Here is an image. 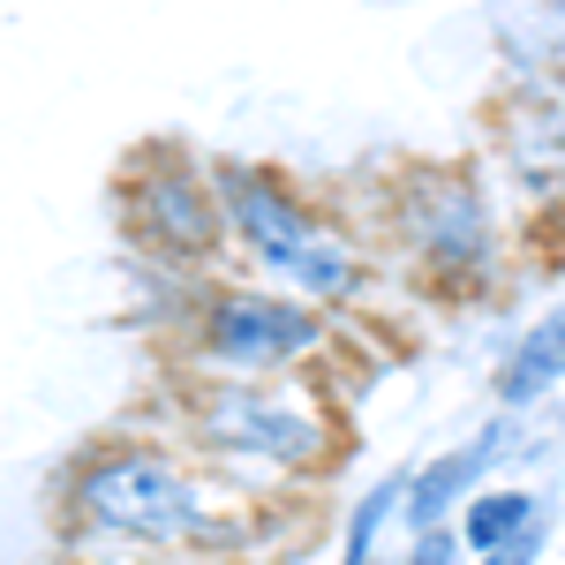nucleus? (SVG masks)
Listing matches in <instances>:
<instances>
[{"label": "nucleus", "instance_id": "obj_13", "mask_svg": "<svg viewBox=\"0 0 565 565\" xmlns=\"http://www.w3.org/2000/svg\"><path fill=\"white\" fill-rule=\"evenodd\" d=\"M61 565H174V558H136V551H68Z\"/></svg>", "mask_w": 565, "mask_h": 565}, {"label": "nucleus", "instance_id": "obj_8", "mask_svg": "<svg viewBox=\"0 0 565 565\" xmlns=\"http://www.w3.org/2000/svg\"><path fill=\"white\" fill-rule=\"evenodd\" d=\"M558 385H565V302H551L513 348L498 354V370H490V399H498V415L521 423V415H535Z\"/></svg>", "mask_w": 565, "mask_h": 565}, {"label": "nucleus", "instance_id": "obj_4", "mask_svg": "<svg viewBox=\"0 0 565 565\" xmlns=\"http://www.w3.org/2000/svg\"><path fill=\"white\" fill-rule=\"evenodd\" d=\"M167 340H174L181 377L287 385V377H317L340 354V324L324 309L249 279V271H226V279H204L189 295V309H181V324Z\"/></svg>", "mask_w": 565, "mask_h": 565}, {"label": "nucleus", "instance_id": "obj_10", "mask_svg": "<svg viewBox=\"0 0 565 565\" xmlns=\"http://www.w3.org/2000/svg\"><path fill=\"white\" fill-rule=\"evenodd\" d=\"M407 513V468H392L362 505L348 513V535H340V565H377V543H385V527H399Z\"/></svg>", "mask_w": 565, "mask_h": 565}, {"label": "nucleus", "instance_id": "obj_11", "mask_svg": "<svg viewBox=\"0 0 565 565\" xmlns=\"http://www.w3.org/2000/svg\"><path fill=\"white\" fill-rule=\"evenodd\" d=\"M407 565H476V558H468L460 527H430V535H415V543H407Z\"/></svg>", "mask_w": 565, "mask_h": 565}, {"label": "nucleus", "instance_id": "obj_6", "mask_svg": "<svg viewBox=\"0 0 565 565\" xmlns=\"http://www.w3.org/2000/svg\"><path fill=\"white\" fill-rule=\"evenodd\" d=\"M121 234L143 264L181 271V279H226L234 271V242H226V212L212 189V159H196L174 136L136 143L121 167Z\"/></svg>", "mask_w": 565, "mask_h": 565}, {"label": "nucleus", "instance_id": "obj_2", "mask_svg": "<svg viewBox=\"0 0 565 565\" xmlns=\"http://www.w3.org/2000/svg\"><path fill=\"white\" fill-rule=\"evenodd\" d=\"M159 430L181 437L218 482L249 498H287L324 482L354 452L348 415L317 377L287 385H242V377H174Z\"/></svg>", "mask_w": 565, "mask_h": 565}, {"label": "nucleus", "instance_id": "obj_1", "mask_svg": "<svg viewBox=\"0 0 565 565\" xmlns=\"http://www.w3.org/2000/svg\"><path fill=\"white\" fill-rule=\"evenodd\" d=\"M279 498L218 482L159 423H121L68 452L53 513L68 551H136V558H234L257 543V521Z\"/></svg>", "mask_w": 565, "mask_h": 565}, {"label": "nucleus", "instance_id": "obj_5", "mask_svg": "<svg viewBox=\"0 0 565 565\" xmlns=\"http://www.w3.org/2000/svg\"><path fill=\"white\" fill-rule=\"evenodd\" d=\"M385 234L415 279H430L445 302H476L505 279V212L476 167H407L385 196Z\"/></svg>", "mask_w": 565, "mask_h": 565}, {"label": "nucleus", "instance_id": "obj_9", "mask_svg": "<svg viewBox=\"0 0 565 565\" xmlns=\"http://www.w3.org/2000/svg\"><path fill=\"white\" fill-rule=\"evenodd\" d=\"M551 521V505H543V490H527V482H490L476 490L468 505H460V543H468V558H490V551H505V543H521L527 527Z\"/></svg>", "mask_w": 565, "mask_h": 565}, {"label": "nucleus", "instance_id": "obj_12", "mask_svg": "<svg viewBox=\"0 0 565 565\" xmlns=\"http://www.w3.org/2000/svg\"><path fill=\"white\" fill-rule=\"evenodd\" d=\"M543 543H551V521L527 527L521 543H505V551H490V558H476V565H535V558H543Z\"/></svg>", "mask_w": 565, "mask_h": 565}, {"label": "nucleus", "instance_id": "obj_7", "mask_svg": "<svg viewBox=\"0 0 565 565\" xmlns=\"http://www.w3.org/2000/svg\"><path fill=\"white\" fill-rule=\"evenodd\" d=\"M505 452H513V415H490L468 445H452V452H437L423 468H407V513H399L407 543L460 521V505H468L476 490H490V468H498Z\"/></svg>", "mask_w": 565, "mask_h": 565}, {"label": "nucleus", "instance_id": "obj_3", "mask_svg": "<svg viewBox=\"0 0 565 565\" xmlns=\"http://www.w3.org/2000/svg\"><path fill=\"white\" fill-rule=\"evenodd\" d=\"M212 189L226 212L234 271L324 309L332 324H348L377 302V257L317 196H302V181H287L264 159H212Z\"/></svg>", "mask_w": 565, "mask_h": 565}]
</instances>
